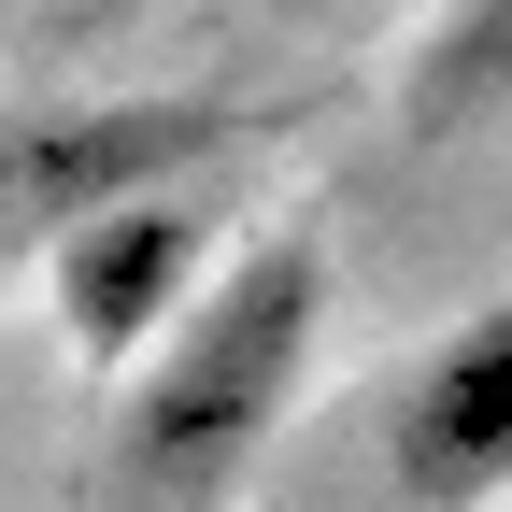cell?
Returning a JSON list of instances; mask_svg holds the SVG:
<instances>
[{
  "label": "cell",
  "mask_w": 512,
  "mask_h": 512,
  "mask_svg": "<svg viewBox=\"0 0 512 512\" xmlns=\"http://www.w3.org/2000/svg\"><path fill=\"white\" fill-rule=\"evenodd\" d=\"M313 342H328V242L313 228H256L228 271L200 285V313L114 384V456L128 484L214 498L242 456H271V427L299 413Z\"/></svg>",
  "instance_id": "obj_1"
},
{
  "label": "cell",
  "mask_w": 512,
  "mask_h": 512,
  "mask_svg": "<svg viewBox=\"0 0 512 512\" xmlns=\"http://www.w3.org/2000/svg\"><path fill=\"white\" fill-rule=\"evenodd\" d=\"M242 143V100L214 86H86V100H0V285L43 271L86 214L185 185Z\"/></svg>",
  "instance_id": "obj_2"
},
{
  "label": "cell",
  "mask_w": 512,
  "mask_h": 512,
  "mask_svg": "<svg viewBox=\"0 0 512 512\" xmlns=\"http://www.w3.org/2000/svg\"><path fill=\"white\" fill-rule=\"evenodd\" d=\"M228 214H214V171H185V185H143V200H114L86 214L72 242L43 256V313H57V342H72L86 384H128L185 313H200V285L228 271Z\"/></svg>",
  "instance_id": "obj_3"
},
{
  "label": "cell",
  "mask_w": 512,
  "mask_h": 512,
  "mask_svg": "<svg viewBox=\"0 0 512 512\" xmlns=\"http://www.w3.org/2000/svg\"><path fill=\"white\" fill-rule=\"evenodd\" d=\"M384 484L399 512H498L512 498V285L441 313L384 384Z\"/></svg>",
  "instance_id": "obj_4"
},
{
  "label": "cell",
  "mask_w": 512,
  "mask_h": 512,
  "mask_svg": "<svg viewBox=\"0 0 512 512\" xmlns=\"http://www.w3.org/2000/svg\"><path fill=\"white\" fill-rule=\"evenodd\" d=\"M427 143H470V128H512V0H441L413 72H399Z\"/></svg>",
  "instance_id": "obj_5"
},
{
  "label": "cell",
  "mask_w": 512,
  "mask_h": 512,
  "mask_svg": "<svg viewBox=\"0 0 512 512\" xmlns=\"http://www.w3.org/2000/svg\"><path fill=\"white\" fill-rule=\"evenodd\" d=\"M271 15H356V0H271Z\"/></svg>",
  "instance_id": "obj_6"
}]
</instances>
